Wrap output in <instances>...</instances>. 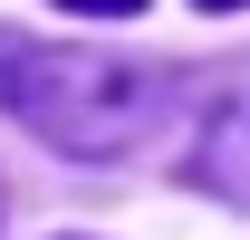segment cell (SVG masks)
Returning a JSON list of instances; mask_svg holds the SVG:
<instances>
[{
    "instance_id": "6da1fadb",
    "label": "cell",
    "mask_w": 250,
    "mask_h": 240,
    "mask_svg": "<svg viewBox=\"0 0 250 240\" xmlns=\"http://www.w3.org/2000/svg\"><path fill=\"white\" fill-rule=\"evenodd\" d=\"M0 77H10V116L29 125L39 144L77 154V163H106V154H135L173 106V77L145 58H106V48H20L0 39Z\"/></svg>"
},
{
    "instance_id": "7a4b0ae2",
    "label": "cell",
    "mask_w": 250,
    "mask_h": 240,
    "mask_svg": "<svg viewBox=\"0 0 250 240\" xmlns=\"http://www.w3.org/2000/svg\"><path fill=\"white\" fill-rule=\"evenodd\" d=\"M192 173L212 182L221 202L250 211V67H231V77L202 96V144H192Z\"/></svg>"
},
{
    "instance_id": "277c9868",
    "label": "cell",
    "mask_w": 250,
    "mask_h": 240,
    "mask_svg": "<svg viewBox=\"0 0 250 240\" xmlns=\"http://www.w3.org/2000/svg\"><path fill=\"white\" fill-rule=\"evenodd\" d=\"M192 10H241V0H192Z\"/></svg>"
},
{
    "instance_id": "3957f363",
    "label": "cell",
    "mask_w": 250,
    "mask_h": 240,
    "mask_svg": "<svg viewBox=\"0 0 250 240\" xmlns=\"http://www.w3.org/2000/svg\"><path fill=\"white\" fill-rule=\"evenodd\" d=\"M58 10H87V20H135L145 0H58Z\"/></svg>"
}]
</instances>
